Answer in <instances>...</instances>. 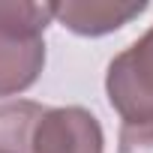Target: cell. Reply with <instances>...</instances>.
I'll return each instance as SVG.
<instances>
[{
  "instance_id": "2",
  "label": "cell",
  "mask_w": 153,
  "mask_h": 153,
  "mask_svg": "<svg viewBox=\"0 0 153 153\" xmlns=\"http://www.w3.org/2000/svg\"><path fill=\"white\" fill-rule=\"evenodd\" d=\"M99 120L81 105L45 108L33 132V153H102Z\"/></svg>"
},
{
  "instance_id": "1",
  "label": "cell",
  "mask_w": 153,
  "mask_h": 153,
  "mask_svg": "<svg viewBox=\"0 0 153 153\" xmlns=\"http://www.w3.org/2000/svg\"><path fill=\"white\" fill-rule=\"evenodd\" d=\"M105 93L123 123L153 120V27L108 63Z\"/></svg>"
},
{
  "instance_id": "7",
  "label": "cell",
  "mask_w": 153,
  "mask_h": 153,
  "mask_svg": "<svg viewBox=\"0 0 153 153\" xmlns=\"http://www.w3.org/2000/svg\"><path fill=\"white\" fill-rule=\"evenodd\" d=\"M120 153H153V120L120 126Z\"/></svg>"
},
{
  "instance_id": "6",
  "label": "cell",
  "mask_w": 153,
  "mask_h": 153,
  "mask_svg": "<svg viewBox=\"0 0 153 153\" xmlns=\"http://www.w3.org/2000/svg\"><path fill=\"white\" fill-rule=\"evenodd\" d=\"M51 21H54V3L0 0V33H6V36L42 39V33Z\"/></svg>"
},
{
  "instance_id": "5",
  "label": "cell",
  "mask_w": 153,
  "mask_h": 153,
  "mask_svg": "<svg viewBox=\"0 0 153 153\" xmlns=\"http://www.w3.org/2000/svg\"><path fill=\"white\" fill-rule=\"evenodd\" d=\"M45 105L33 99L0 102V153H33V132Z\"/></svg>"
},
{
  "instance_id": "3",
  "label": "cell",
  "mask_w": 153,
  "mask_h": 153,
  "mask_svg": "<svg viewBox=\"0 0 153 153\" xmlns=\"http://www.w3.org/2000/svg\"><path fill=\"white\" fill-rule=\"evenodd\" d=\"M147 9V3H120V0H66L54 3V18L78 36H105L129 24Z\"/></svg>"
},
{
  "instance_id": "4",
  "label": "cell",
  "mask_w": 153,
  "mask_h": 153,
  "mask_svg": "<svg viewBox=\"0 0 153 153\" xmlns=\"http://www.w3.org/2000/svg\"><path fill=\"white\" fill-rule=\"evenodd\" d=\"M45 66L42 39H18L0 33V96H15L36 84Z\"/></svg>"
}]
</instances>
